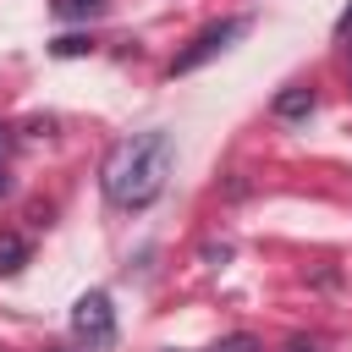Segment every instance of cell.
I'll return each instance as SVG.
<instances>
[{"instance_id":"7","label":"cell","mask_w":352,"mask_h":352,"mask_svg":"<svg viewBox=\"0 0 352 352\" xmlns=\"http://www.w3.org/2000/svg\"><path fill=\"white\" fill-rule=\"evenodd\" d=\"M214 352H258V341H253V336H231V341H220Z\"/></svg>"},{"instance_id":"2","label":"cell","mask_w":352,"mask_h":352,"mask_svg":"<svg viewBox=\"0 0 352 352\" xmlns=\"http://www.w3.org/2000/svg\"><path fill=\"white\" fill-rule=\"evenodd\" d=\"M248 28H253L248 16H226V22H209V28H204V33H198V38H192V44H187L176 60H170V77H182V72H198L204 60H214L220 50H231V44H236Z\"/></svg>"},{"instance_id":"9","label":"cell","mask_w":352,"mask_h":352,"mask_svg":"<svg viewBox=\"0 0 352 352\" xmlns=\"http://www.w3.org/2000/svg\"><path fill=\"white\" fill-rule=\"evenodd\" d=\"M336 33H341V38H346V33H352V6H346V11H341V22H336Z\"/></svg>"},{"instance_id":"8","label":"cell","mask_w":352,"mask_h":352,"mask_svg":"<svg viewBox=\"0 0 352 352\" xmlns=\"http://www.w3.org/2000/svg\"><path fill=\"white\" fill-rule=\"evenodd\" d=\"M16 148V138H11V126H0V165H6V154Z\"/></svg>"},{"instance_id":"4","label":"cell","mask_w":352,"mask_h":352,"mask_svg":"<svg viewBox=\"0 0 352 352\" xmlns=\"http://www.w3.org/2000/svg\"><path fill=\"white\" fill-rule=\"evenodd\" d=\"M314 110V88H286L280 99H275V116H286V121H297V116H308Z\"/></svg>"},{"instance_id":"6","label":"cell","mask_w":352,"mask_h":352,"mask_svg":"<svg viewBox=\"0 0 352 352\" xmlns=\"http://www.w3.org/2000/svg\"><path fill=\"white\" fill-rule=\"evenodd\" d=\"M50 11H55L60 22H82V16L99 11V0H50Z\"/></svg>"},{"instance_id":"1","label":"cell","mask_w":352,"mask_h":352,"mask_svg":"<svg viewBox=\"0 0 352 352\" xmlns=\"http://www.w3.org/2000/svg\"><path fill=\"white\" fill-rule=\"evenodd\" d=\"M170 165H176L170 132H132V138H121V143L104 154L99 187H104V198H110L116 209H148V204L165 192Z\"/></svg>"},{"instance_id":"5","label":"cell","mask_w":352,"mask_h":352,"mask_svg":"<svg viewBox=\"0 0 352 352\" xmlns=\"http://www.w3.org/2000/svg\"><path fill=\"white\" fill-rule=\"evenodd\" d=\"M28 264V242L16 236V231H0V275H11V270H22Z\"/></svg>"},{"instance_id":"10","label":"cell","mask_w":352,"mask_h":352,"mask_svg":"<svg viewBox=\"0 0 352 352\" xmlns=\"http://www.w3.org/2000/svg\"><path fill=\"white\" fill-rule=\"evenodd\" d=\"M6 192H11V176H6V170H0V198H6Z\"/></svg>"},{"instance_id":"3","label":"cell","mask_w":352,"mask_h":352,"mask_svg":"<svg viewBox=\"0 0 352 352\" xmlns=\"http://www.w3.org/2000/svg\"><path fill=\"white\" fill-rule=\"evenodd\" d=\"M72 330H77L88 346H104V341L116 336V308H110V297H104V292H82L77 308H72Z\"/></svg>"}]
</instances>
